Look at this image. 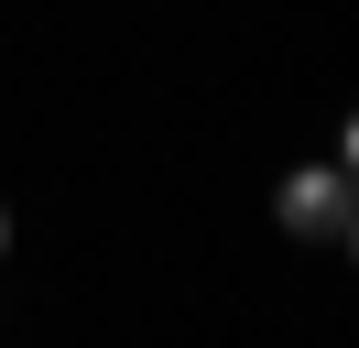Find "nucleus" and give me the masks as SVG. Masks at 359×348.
<instances>
[{"label":"nucleus","mask_w":359,"mask_h":348,"mask_svg":"<svg viewBox=\"0 0 359 348\" xmlns=\"http://www.w3.org/2000/svg\"><path fill=\"white\" fill-rule=\"evenodd\" d=\"M272 218H283L294 239H327L337 250V239H348V174H294V185L272 196Z\"/></svg>","instance_id":"nucleus-1"},{"label":"nucleus","mask_w":359,"mask_h":348,"mask_svg":"<svg viewBox=\"0 0 359 348\" xmlns=\"http://www.w3.org/2000/svg\"><path fill=\"white\" fill-rule=\"evenodd\" d=\"M0 250H11V207H0Z\"/></svg>","instance_id":"nucleus-2"}]
</instances>
